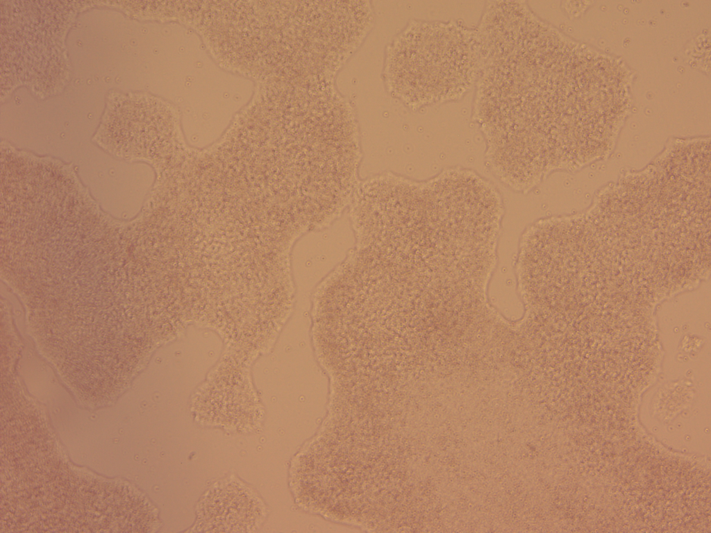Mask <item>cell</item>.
Here are the masks:
<instances>
[{
    "label": "cell",
    "mask_w": 711,
    "mask_h": 533,
    "mask_svg": "<svg viewBox=\"0 0 711 533\" xmlns=\"http://www.w3.org/2000/svg\"><path fill=\"white\" fill-rule=\"evenodd\" d=\"M205 502L203 518L214 528H251L250 523L258 516L259 507L246 489H223Z\"/></svg>",
    "instance_id": "cell-2"
},
{
    "label": "cell",
    "mask_w": 711,
    "mask_h": 533,
    "mask_svg": "<svg viewBox=\"0 0 711 533\" xmlns=\"http://www.w3.org/2000/svg\"><path fill=\"white\" fill-rule=\"evenodd\" d=\"M446 27L417 24L405 31L390 47L386 66L388 84L395 94L416 103L420 101H437L442 94L457 90L476 72L478 58L458 40L444 39ZM457 35L455 36V37ZM454 37V38H455Z\"/></svg>",
    "instance_id": "cell-1"
}]
</instances>
